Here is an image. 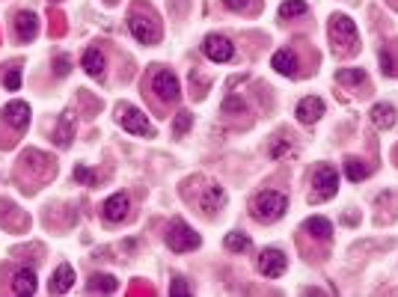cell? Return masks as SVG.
I'll use <instances>...</instances> for the list:
<instances>
[{"instance_id": "2", "label": "cell", "mask_w": 398, "mask_h": 297, "mask_svg": "<svg viewBox=\"0 0 398 297\" xmlns=\"http://www.w3.org/2000/svg\"><path fill=\"white\" fill-rule=\"evenodd\" d=\"M285 209H288V200L279 191H261L253 200V217L261 223H277L285 214Z\"/></svg>"}, {"instance_id": "1", "label": "cell", "mask_w": 398, "mask_h": 297, "mask_svg": "<svg viewBox=\"0 0 398 297\" xmlns=\"http://www.w3.org/2000/svg\"><path fill=\"white\" fill-rule=\"evenodd\" d=\"M327 30H330L333 48H336L339 54L351 57V54H357V51H360V36H357V24H354V18H348V15H342V12L330 15Z\"/></svg>"}, {"instance_id": "31", "label": "cell", "mask_w": 398, "mask_h": 297, "mask_svg": "<svg viewBox=\"0 0 398 297\" xmlns=\"http://www.w3.org/2000/svg\"><path fill=\"white\" fill-rule=\"evenodd\" d=\"M191 84H194V89H191V95L196 98H205V93H208V78L205 75H199V71H191Z\"/></svg>"}, {"instance_id": "15", "label": "cell", "mask_w": 398, "mask_h": 297, "mask_svg": "<svg viewBox=\"0 0 398 297\" xmlns=\"http://www.w3.org/2000/svg\"><path fill=\"white\" fill-rule=\"evenodd\" d=\"M21 161H24V169H33V173H39V176L54 173V158L45 155V152H39V149H27Z\"/></svg>"}, {"instance_id": "27", "label": "cell", "mask_w": 398, "mask_h": 297, "mask_svg": "<svg viewBox=\"0 0 398 297\" xmlns=\"http://www.w3.org/2000/svg\"><path fill=\"white\" fill-rule=\"evenodd\" d=\"M306 0H283V6H279V18H301L306 15Z\"/></svg>"}, {"instance_id": "29", "label": "cell", "mask_w": 398, "mask_h": 297, "mask_svg": "<svg viewBox=\"0 0 398 297\" xmlns=\"http://www.w3.org/2000/svg\"><path fill=\"white\" fill-rule=\"evenodd\" d=\"M270 161H283V158H288V155H294V146L292 143H285L283 137H274V143H270Z\"/></svg>"}, {"instance_id": "9", "label": "cell", "mask_w": 398, "mask_h": 297, "mask_svg": "<svg viewBox=\"0 0 398 297\" xmlns=\"http://www.w3.org/2000/svg\"><path fill=\"white\" fill-rule=\"evenodd\" d=\"M202 51H205V57L211 60V62H229V60L235 57V45L226 39V36H220V33L205 36Z\"/></svg>"}, {"instance_id": "26", "label": "cell", "mask_w": 398, "mask_h": 297, "mask_svg": "<svg viewBox=\"0 0 398 297\" xmlns=\"http://www.w3.org/2000/svg\"><path fill=\"white\" fill-rule=\"evenodd\" d=\"M345 173H348L351 182H363V178L372 176V167H366L360 158H348L345 161Z\"/></svg>"}, {"instance_id": "24", "label": "cell", "mask_w": 398, "mask_h": 297, "mask_svg": "<svg viewBox=\"0 0 398 297\" xmlns=\"http://www.w3.org/2000/svg\"><path fill=\"white\" fill-rule=\"evenodd\" d=\"M336 80L342 86H363V84H368V75L363 69H339Z\"/></svg>"}, {"instance_id": "13", "label": "cell", "mask_w": 398, "mask_h": 297, "mask_svg": "<svg viewBox=\"0 0 398 297\" xmlns=\"http://www.w3.org/2000/svg\"><path fill=\"white\" fill-rule=\"evenodd\" d=\"M3 119L9 122V128L24 131L27 125H30V104H27V102H12V104H6Z\"/></svg>"}, {"instance_id": "17", "label": "cell", "mask_w": 398, "mask_h": 297, "mask_svg": "<svg viewBox=\"0 0 398 297\" xmlns=\"http://www.w3.org/2000/svg\"><path fill=\"white\" fill-rule=\"evenodd\" d=\"M80 66H84V71H86L89 78H104L107 60H104V54L98 51V48H86L84 51V60H80Z\"/></svg>"}, {"instance_id": "12", "label": "cell", "mask_w": 398, "mask_h": 297, "mask_svg": "<svg viewBox=\"0 0 398 297\" xmlns=\"http://www.w3.org/2000/svg\"><path fill=\"white\" fill-rule=\"evenodd\" d=\"M15 33L21 42H33L36 33H39V15L30 12V9H21L15 15Z\"/></svg>"}, {"instance_id": "7", "label": "cell", "mask_w": 398, "mask_h": 297, "mask_svg": "<svg viewBox=\"0 0 398 297\" xmlns=\"http://www.w3.org/2000/svg\"><path fill=\"white\" fill-rule=\"evenodd\" d=\"M149 86L155 89V95L161 98V102H167V104L182 98V84H178V78L169 69H158L155 75L149 78Z\"/></svg>"}, {"instance_id": "19", "label": "cell", "mask_w": 398, "mask_h": 297, "mask_svg": "<svg viewBox=\"0 0 398 297\" xmlns=\"http://www.w3.org/2000/svg\"><path fill=\"white\" fill-rule=\"evenodd\" d=\"M270 66L285 78H297V57H294V51H288V48L277 51L274 57H270Z\"/></svg>"}, {"instance_id": "22", "label": "cell", "mask_w": 398, "mask_h": 297, "mask_svg": "<svg viewBox=\"0 0 398 297\" xmlns=\"http://www.w3.org/2000/svg\"><path fill=\"white\" fill-rule=\"evenodd\" d=\"M303 232H306V235H312V238H318V241H330L333 226H330L327 217H309L303 223Z\"/></svg>"}, {"instance_id": "20", "label": "cell", "mask_w": 398, "mask_h": 297, "mask_svg": "<svg viewBox=\"0 0 398 297\" xmlns=\"http://www.w3.org/2000/svg\"><path fill=\"white\" fill-rule=\"evenodd\" d=\"M372 122H375V128H381V131H390L393 125H395V107L393 104H386V102H377L372 107Z\"/></svg>"}, {"instance_id": "34", "label": "cell", "mask_w": 398, "mask_h": 297, "mask_svg": "<svg viewBox=\"0 0 398 297\" xmlns=\"http://www.w3.org/2000/svg\"><path fill=\"white\" fill-rule=\"evenodd\" d=\"M223 113H247V102H241V98L229 95L223 102Z\"/></svg>"}, {"instance_id": "10", "label": "cell", "mask_w": 398, "mask_h": 297, "mask_svg": "<svg viewBox=\"0 0 398 297\" xmlns=\"http://www.w3.org/2000/svg\"><path fill=\"white\" fill-rule=\"evenodd\" d=\"M128 209H131L128 193L119 191V193H113L110 200H104V205H102V217H104L107 223H122L125 217H128Z\"/></svg>"}, {"instance_id": "33", "label": "cell", "mask_w": 398, "mask_h": 297, "mask_svg": "<svg viewBox=\"0 0 398 297\" xmlns=\"http://www.w3.org/2000/svg\"><path fill=\"white\" fill-rule=\"evenodd\" d=\"M75 182H78V185H95V173H93L89 167L78 164V167H75Z\"/></svg>"}, {"instance_id": "4", "label": "cell", "mask_w": 398, "mask_h": 297, "mask_svg": "<svg viewBox=\"0 0 398 297\" xmlns=\"http://www.w3.org/2000/svg\"><path fill=\"white\" fill-rule=\"evenodd\" d=\"M164 241H167V247L173 250V253H191V250H196L199 244H202L199 232H194L185 220H173V223H169Z\"/></svg>"}, {"instance_id": "39", "label": "cell", "mask_w": 398, "mask_h": 297, "mask_svg": "<svg viewBox=\"0 0 398 297\" xmlns=\"http://www.w3.org/2000/svg\"><path fill=\"white\" fill-rule=\"evenodd\" d=\"M131 294H155V289H149V285H134Z\"/></svg>"}, {"instance_id": "36", "label": "cell", "mask_w": 398, "mask_h": 297, "mask_svg": "<svg viewBox=\"0 0 398 297\" xmlns=\"http://www.w3.org/2000/svg\"><path fill=\"white\" fill-rule=\"evenodd\" d=\"M3 86L6 89H18V86H21V71H18V69L6 71V75H3Z\"/></svg>"}, {"instance_id": "21", "label": "cell", "mask_w": 398, "mask_h": 297, "mask_svg": "<svg viewBox=\"0 0 398 297\" xmlns=\"http://www.w3.org/2000/svg\"><path fill=\"white\" fill-rule=\"evenodd\" d=\"M36 289H39L36 271H33V268H21V271L15 274V280H12V292L15 294H36Z\"/></svg>"}, {"instance_id": "37", "label": "cell", "mask_w": 398, "mask_h": 297, "mask_svg": "<svg viewBox=\"0 0 398 297\" xmlns=\"http://www.w3.org/2000/svg\"><path fill=\"white\" fill-rule=\"evenodd\" d=\"M169 294H191V285H187L185 280H182V276H176V280L173 283H169Z\"/></svg>"}, {"instance_id": "25", "label": "cell", "mask_w": 398, "mask_h": 297, "mask_svg": "<svg viewBox=\"0 0 398 297\" xmlns=\"http://www.w3.org/2000/svg\"><path fill=\"white\" fill-rule=\"evenodd\" d=\"M223 247L232 250V253H247L253 247V241L247 238V232H229V235L223 238Z\"/></svg>"}, {"instance_id": "16", "label": "cell", "mask_w": 398, "mask_h": 297, "mask_svg": "<svg viewBox=\"0 0 398 297\" xmlns=\"http://www.w3.org/2000/svg\"><path fill=\"white\" fill-rule=\"evenodd\" d=\"M226 205V191L220 185H208L202 196H199V209H202L205 214H217Z\"/></svg>"}, {"instance_id": "28", "label": "cell", "mask_w": 398, "mask_h": 297, "mask_svg": "<svg viewBox=\"0 0 398 297\" xmlns=\"http://www.w3.org/2000/svg\"><path fill=\"white\" fill-rule=\"evenodd\" d=\"M381 69L386 78H398V60L393 48H381Z\"/></svg>"}, {"instance_id": "3", "label": "cell", "mask_w": 398, "mask_h": 297, "mask_svg": "<svg viewBox=\"0 0 398 297\" xmlns=\"http://www.w3.org/2000/svg\"><path fill=\"white\" fill-rule=\"evenodd\" d=\"M116 119H119L122 128L128 134H134V137H155V125L146 119V113H143L140 107L119 104V107H116Z\"/></svg>"}, {"instance_id": "23", "label": "cell", "mask_w": 398, "mask_h": 297, "mask_svg": "<svg viewBox=\"0 0 398 297\" xmlns=\"http://www.w3.org/2000/svg\"><path fill=\"white\" fill-rule=\"evenodd\" d=\"M86 292L89 294H113L116 292V280L110 274H93L86 283Z\"/></svg>"}, {"instance_id": "30", "label": "cell", "mask_w": 398, "mask_h": 297, "mask_svg": "<svg viewBox=\"0 0 398 297\" xmlns=\"http://www.w3.org/2000/svg\"><path fill=\"white\" fill-rule=\"evenodd\" d=\"M191 125H194V113L191 110H182L173 119V134H176V137H185V134L191 131Z\"/></svg>"}, {"instance_id": "38", "label": "cell", "mask_w": 398, "mask_h": 297, "mask_svg": "<svg viewBox=\"0 0 398 297\" xmlns=\"http://www.w3.org/2000/svg\"><path fill=\"white\" fill-rule=\"evenodd\" d=\"M62 18H66V15H60V12L51 15V33H54V36H62V33H66V21H62Z\"/></svg>"}, {"instance_id": "11", "label": "cell", "mask_w": 398, "mask_h": 297, "mask_svg": "<svg viewBox=\"0 0 398 297\" xmlns=\"http://www.w3.org/2000/svg\"><path fill=\"white\" fill-rule=\"evenodd\" d=\"M54 143L60 149H69L71 140H75V110H62L60 119H57V128H54Z\"/></svg>"}, {"instance_id": "18", "label": "cell", "mask_w": 398, "mask_h": 297, "mask_svg": "<svg viewBox=\"0 0 398 297\" xmlns=\"http://www.w3.org/2000/svg\"><path fill=\"white\" fill-rule=\"evenodd\" d=\"M71 285H75V268L71 265H60L57 271H54V276H51V294H66V292H71Z\"/></svg>"}, {"instance_id": "14", "label": "cell", "mask_w": 398, "mask_h": 297, "mask_svg": "<svg viewBox=\"0 0 398 297\" xmlns=\"http://www.w3.org/2000/svg\"><path fill=\"white\" fill-rule=\"evenodd\" d=\"M297 119H301L303 125H315L324 116V102L321 98H315V95H306L301 104H297Z\"/></svg>"}, {"instance_id": "5", "label": "cell", "mask_w": 398, "mask_h": 297, "mask_svg": "<svg viewBox=\"0 0 398 297\" xmlns=\"http://www.w3.org/2000/svg\"><path fill=\"white\" fill-rule=\"evenodd\" d=\"M339 191V173L333 169L330 164H321L312 176V193H309V202H327L333 200Z\"/></svg>"}, {"instance_id": "6", "label": "cell", "mask_w": 398, "mask_h": 297, "mask_svg": "<svg viewBox=\"0 0 398 297\" xmlns=\"http://www.w3.org/2000/svg\"><path fill=\"white\" fill-rule=\"evenodd\" d=\"M128 30H131L134 39L143 42V45H158L161 36H164L158 18L155 15H143V12H137V15L128 18Z\"/></svg>"}, {"instance_id": "35", "label": "cell", "mask_w": 398, "mask_h": 297, "mask_svg": "<svg viewBox=\"0 0 398 297\" xmlns=\"http://www.w3.org/2000/svg\"><path fill=\"white\" fill-rule=\"evenodd\" d=\"M71 71V60L66 57V54H60L57 60H54V75H60V78H66Z\"/></svg>"}, {"instance_id": "32", "label": "cell", "mask_w": 398, "mask_h": 297, "mask_svg": "<svg viewBox=\"0 0 398 297\" xmlns=\"http://www.w3.org/2000/svg\"><path fill=\"white\" fill-rule=\"evenodd\" d=\"M223 6L235 9V12H259V0H223Z\"/></svg>"}, {"instance_id": "8", "label": "cell", "mask_w": 398, "mask_h": 297, "mask_svg": "<svg viewBox=\"0 0 398 297\" xmlns=\"http://www.w3.org/2000/svg\"><path fill=\"white\" fill-rule=\"evenodd\" d=\"M256 268H259V274H261V276H268V280H277V276H283V274H285L288 259H285L283 250L268 247V250H261V253H259Z\"/></svg>"}]
</instances>
